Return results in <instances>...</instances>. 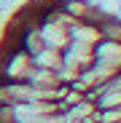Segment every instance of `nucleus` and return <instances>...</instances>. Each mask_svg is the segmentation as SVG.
Returning a JSON list of instances; mask_svg holds the SVG:
<instances>
[{
    "mask_svg": "<svg viewBox=\"0 0 121 123\" xmlns=\"http://www.w3.org/2000/svg\"><path fill=\"white\" fill-rule=\"evenodd\" d=\"M0 123H121V19L24 0L0 35Z\"/></svg>",
    "mask_w": 121,
    "mask_h": 123,
    "instance_id": "obj_1",
    "label": "nucleus"
}]
</instances>
